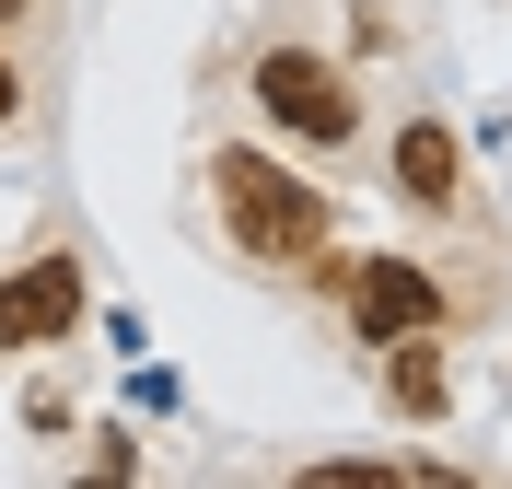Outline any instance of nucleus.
Segmentation results:
<instances>
[{
  "label": "nucleus",
  "instance_id": "nucleus-5",
  "mask_svg": "<svg viewBox=\"0 0 512 489\" xmlns=\"http://www.w3.org/2000/svg\"><path fill=\"white\" fill-rule=\"evenodd\" d=\"M396 187H408L419 210H443V198H454V129H431V117H419V129L396 140Z\"/></svg>",
  "mask_w": 512,
  "mask_h": 489
},
{
  "label": "nucleus",
  "instance_id": "nucleus-1",
  "mask_svg": "<svg viewBox=\"0 0 512 489\" xmlns=\"http://www.w3.org/2000/svg\"><path fill=\"white\" fill-rule=\"evenodd\" d=\"M210 175H222V222H233V245H245V257H268V268H303V257H315L326 210L291 187L268 152H210Z\"/></svg>",
  "mask_w": 512,
  "mask_h": 489
},
{
  "label": "nucleus",
  "instance_id": "nucleus-7",
  "mask_svg": "<svg viewBox=\"0 0 512 489\" xmlns=\"http://www.w3.org/2000/svg\"><path fill=\"white\" fill-rule=\"evenodd\" d=\"M12 105H24V82H12V59H0V129H12Z\"/></svg>",
  "mask_w": 512,
  "mask_h": 489
},
{
  "label": "nucleus",
  "instance_id": "nucleus-2",
  "mask_svg": "<svg viewBox=\"0 0 512 489\" xmlns=\"http://www.w3.org/2000/svg\"><path fill=\"white\" fill-rule=\"evenodd\" d=\"M256 105H268V117H280V129H303V140H350V82H338V70L326 59H268L256 70Z\"/></svg>",
  "mask_w": 512,
  "mask_h": 489
},
{
  "label": "nucleus",
  "instance_id": "nucleus-4",
  "mask_svg": "<svg viewBox=\"0 0 512 489\" xmlns=\"http://www.w3.org/2000/svg\"><path fill=\"white\" fill-rule=\"evenodd\" d=\"M70 315H82V268H70V257H35L24 280H0V350L70 338Z\"/></svg>",
  "mask_w": 512,
  "mask_h": 489
},
{
  "label": "nucleus",
  "instance_id": "nucleus-8",
  "mask_svg": "<svg viewBox=\"0 0 512 489\" xmlns=\"http://www.w3.org/2000/svg\"><path fill=\"white\" fill-rule=\"evenodd\" d=\"M0 24H12V0H0Z\"/></svg>",
  "mask_w": 512,
  "mask_h": 489
},
{
  "label": "nucleus",
  "instance_id": "nucleus-3",
  "mask_svg": "<svg viewBox=\"0 0 512 489\" xmlns=\"http://www.w3.org/2000/svg\"><path fill=\"white\" fill-rule=\"evenodd\" d=\"M338 292H350V326L361 338H419V326L443 315V292H431V280H419V268H396V257H373V268H338Z\"/></svg>",
  "mask_w": 512,
  "mask_h": 489
},
{
  "label": "nucleus",
  "instance_id": "nucleus-6",
  "mask_svg": "<svg viewBox=\"0 0 512 489\" xmlns=\"http://www.w3.org/2000/svg\"><path fill=\"white\" fill-rule=\"evenodd\" d=\"M396 408H408V420L443 408V361H431V350H396Z\"/></svg>",
  "mask_w": 512,
  "mask_h": 489
}]
</instances>
